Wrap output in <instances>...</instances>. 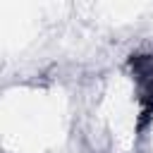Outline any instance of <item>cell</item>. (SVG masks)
<instances>
[{"mask_svg": "<svg viewBox=\"0 0 153 153\" xmlns=\"http://www.w3.org/2000/svg\"><path fill=\"white\" fill-rule=\"evenodd\" d=\"M127 69L131 74L139 103L136 129L143 131L153 120V53H131L127 57Z\"/></svg>", "mask_w": 153, "mask_h": 153, "instance_id": "1", "label": "cell"}]
</instances>
